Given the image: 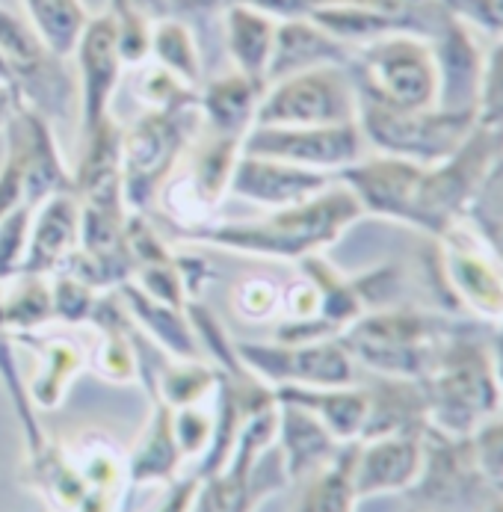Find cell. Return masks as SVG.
I'll return each instance as SVG.
<instances>
[{
	"label": "cell",
	"instance_id": "15",
	"mask_svg": "<svg viewBox=\"0 0 503 512\" xmlns=\"http://www.w3.org/2000/svg\"><path fill=\"white\" fill-rule=\"evenodd\" d=\"M430 42L438 60V107L447 113H462L477 119L483 63H486V48L480 42V33H474L465 21H459L447 9L441 30Z\"/></svg>",
	"mask_w": 503,
	"mask_h": 512
},
{
	"label": "cell",
	"instance_id": "11",
	"mask_svg": "<svg viewBox=\"0 0 503 512\" xmlns=\"http://www.w3.org/2000/svg\"><path fill=\"white\" fill-rule=\"evenodd\" d=\"M237 359L270 388L308 385V388H341L359 382V365L341 338H323L311 344H234Z\"/></svg>",
	"mask_w": 503,
	"mask_h": 512
},
{
	"label": "cell",
	"instance_id": "35",
	"mask_svg": "<svg viewBox=\"0 0 503 512\" xmlns=\"http://www.w3.org/2000/svg\"><path fill=\"white\" fill-rule=\"evenodd\" d=\"M477 125L503 131V39H495L492 48H486Z\"/></svg>",
	"mask_w": 503,
	"mask_h": 512
},
{
	"label": "cell",
	"instance_id": "12",
	"mask_svg": "<svg viewBox=\"0 0 503 512\" xmlns=\"http://www.w3.org/2000/svg\"><path fill=\"white\" fill-rule=\"evenodd\" d=\"M243 154L270 157L293 163L302 169H317L338 175L341 169L359 163L367 154L359 122L353 125H326V128H282V125H255L243 143Z\"/></svg>",
	"mask_w": 503,
	"mask_h": 512
},
{
	"label": "cell",
	"instance_id": "38",
	"mask_svg": "<svg viewBox=\"0 0 503 512\" xmlns=\"http://www.w3.org/2000/svg\"><path fill=\"white\" fill-rule=\"evenodd\" d=\"M134 282L143 288L148 296H154L157 302L163 305H172V308H184L190 302L187 296V288H184V279L178 273V264H175V255L163 264H148V267H140Z\"/></svg>",
	"mask_w": 503,
	"mask_h": 512
},
{
	"label": "cell",
	"instance_id": "13",
	"mask_svg": "<svg viewBox=\"0 0 503 512\" xmlns=\"http://www.w3.org/2000/svg\"><path fill=\"white\" fill-rule=\"evenodd\" d=\"M6 154L15 157L24 181L27 208H39L57 193H74V175L66 169L51 122L27 104H18L6 122Z\"/></svg>",
	"mask_w": 503,
	"mask_h": 512
},
{
	"label": "cell",
	"instance_id": "33",
	"mask_svg": "<svg viewBox=\"0 0 503 512\" xmlns=\"http://www.w3.org/2000/svg\"><path fill=\"white\" fill-rule=\"evenodd\" d=\"M208 403L172 409V430H175V441H178L184 462H199L214 441L216 409Z\"/></svg>",
	"mask_w": 503,
	"mask_h": 512
},
{
	"label": "cell",
	"instance_id": "6",
	"mask_svg": "<svg viewBox=\"0 0 503 512\" xmlns=\"http://www.w3.org/2000/svg\"><path fill=\"white\" fill-rule=\"evenodd\" d=\"M359 131L370 154L400 157L435 166L450 160L477 128L474 116L447 113L441 107L400 110L359 98Z\"/></svg>",
	"mask_w": 503,
	"mask_h": 512
},
{
	"label": "cell",
	"instance_id": "41",
	"mask_svg": "<svg viewBox=\"0 0 503 512\" xmlns=\"http://www.w3.org/2000/svg\"><path fill=\"white\" fill-rule=\"evenodd\" d=\"M175 264H178V273L184 279V288H187V296L190 299H199L202 291L214 282V267L205 255H175Z\"/></svg>",
	"mask_w": 503,
	"mask_h": 512
},
{
	"label": "cell",
	"instance_id": "3",
	"mask_svg": "<svg viewBox=\"0 0 503 512\" xmlns=\"http://www.w3.org/2000/svg\"><path fill=\"white\" fill-rule=\"evenodd\" d=\"M450 332V323L430 314L379 308L361 314L338 338L344 341L356 365L373 370L376 376L424 379Z\"/></svg>",
	"mask_w": 503,
	"mask_h": 512
},
{
	"label": "cell",
	"instance_id": "31",
	"mask_svg": "<svg viewBox=\"0 0 503 512\" xmlns=\"http://www.w3.org/2000/svg\"><path fill=\"white\" fill-rule=\"evenodd\" d=\"M137 95H140V101H143L148 110H163V113L199 107V92H196V86L184 83L181 77L166 72V69L157 66V63L140 72Z\"/></svg>",
	"mask_w": 503,
	"mask_h": 512
},
{
	"label": "cell",
	"instance_id": "25",
	"mask_svg": "<svg viewBox=\"0 0 503 512\" xmlns=\"http://www.w3.org/2000/svg\"><path fill=\"white\" fill-rule=\"evenodd\" d=\"M276 400L302 406L311 412L341 444L359 441L367 421V388L341 385V388H308V385H282L273 388Z\"/></svg>",
	"mask_w": 503,
	"mask_h": 512
},
{
	"label": "cell",
	"instance_id": "32",
	"mask_svg": "<svg viewBox=\"0 0 503 512\" xmlns=\"http://www.w3.org/2000/svg\"><path fill=\"white\" fill-rule=\"evenodd\" d=\"M51 282V308H54V323L60 326H77V323H89L95 302L101 291H95L89 282L77 279L72 273L54 270L48 276Z\"/></svg>",
	"mask_w": 503,
	"mask_h": 512
},
{
	"label": "cell",
	"instance_id": "40",
	"mask_svg": "<svg viewBox=\"0 0 503 512\" xmlns=\"http://www.w3.org/2000/svg\"><path fill=\"white\" fill-rule=\"evenodd\" d=\"M282 314L290 323L320 320V291L308 276H299L282 291Z\"/></svg>",
	"mask_w": 503,
	"mask_h": 512
},
{
	"label": "cell",
	"instance_id": "24",
	"mask_svg": "<svg viewBox=\"0 0 503 512\" xmlns=\"http://www.w3.org/2000/svg\"><path fill=\"white\" fill-rule=\"evenodd\" d=\"M264 89H267L264 83H258V80H252V77L240 72L216 77L199 92L202 125L211 134L231 137V140L243 143V137L255 125V113H258Z\"/></svg>",
	"mask_w": 503,
	"mask_h": 512
},
{
	"label": "cell",
	"instance_id": "46",
	"mask_svg": "<svg viewBox=\"0 0 503 512\" xmlns=\"http://www.w3.org/2000/svg\"><path fill=\"white\" fill-rule=\"evenodd\" d=\"M3 291H6V282L0 279V299H3Z\"/></svg>",
	"mask_w": 503,
	"mask_h": 512
},
{
	"label": "cell",
	"instance_id": "18",
	"mask_svg": "<svg viewBox=\"0 0 503 512\" xmlns=\"http://www.w3.org/2000/svg\"><path fill=\"white\" fill-rule=\"evenodd\" d=\"M6 338L36 356V373L24 385H27L30 403L39 409H57L66 400L74 379L89 367V347L66 329L42 326V329L6 335Z\"/></svg>",
	"mask_w": 503,
	"mask_h": 512
},
{
	"label": "cell",
	"instance_id": "26",
	"mask_svg": "<svg viewBox=\"0 0 503 512\" xmlns=\"http://www.w3.org/2000/svg\"><path fill=\"white\" fill-rule=\"evenodd\" d=\"M222 24H225V45L237 72L267 86L276 21L246 3H228L222 12Z\"/></svg>",
	"mask_w": 503,
	"mask_h": 512
},
{
	"label": "cell",
	"instance_id": "28",
	"mask_svg": "<svg viewBox=\"0 0 503 512\" xmlns=\"http://www.w3.org/2000/svg\"><path fill=\"white\" fill-rule=\"evenodd\" d=\"M30 27L36 36L57 54V57H72L89 15L80 0H24Z\"/></svg>",
	"mask_w": 503,
	"mask_h": 512
},
{
	"label": "cell",
	"instance_id": "21",
	"mask_svg": "<svg viewBox=\"0 0 503 512\" xmlns=\"http://www.w3.org/2000/svg\"><path fill=\"white\" fill-rule=\"evenodd\" d=\"M350 60H353V48L329 36L311 18L279 21L270 66H267V83L317 66H350Z\"/></svg>",
	"mask_w": 503,
	"mask_h": 512
},
{
	"label": "cell",
	"instance_id": "37",
	"mask_svg": "<svg viewBox=\"0 0 503 512\" xmlns=\"http://www.w3.org/2000/svg\"><path fill=\"white\" fill-rule=\"evenodd\" d=\"M30 220H33L30 208H15L9 217L0 220V279L3 282L21 273L27 237H30Z\"/></svg>",
	"mask_w": 503,
	"mask_h": 512
},
{
	"label": "cell",
	"instance_id": "39",
	"mask_svg": "<svg viewBox=\"0 0 503 512\" xmlns=\"http://www.w3.org/2000/svg\"><path fill=\"white\" fill-rule=\"evenodd\" d=\"M444 6L474 33L503 39V0H444Z\"/></svg>",
	"mask_w": 503,
	"mask_h": 512
},
{
	"label": "cell",
	"instance_id": "5",
	"mask_svg": "<svg viewBox=\"0 0 503 512\" xmlns=\"http://www.w3.org/2000/svg\"><path fill=\"white\" fill-rule=\"evenodd\" d=\"M202 128L199 107L175 113L145 110L140 119L122 128V178L131 211L145 214L151 205H157L163 184Z\"/></svg>",
	"mask_w": 503,
	"mask_h": 512
},
{
	"label": "cell",
	"instance_id": "7",
	"mask_svg": "<svg viewBox=\"0 0 503 512\" xmlns=\"http://www.w3.org/2000/svg\"><path fill=\"white\" fill-rule=\"evenodd\" d=\"M356 119L359 89L347 66H317L267 83L255 113V125L282 128L353 125Z\"/></svg>",
	"mask_w": 503,
	"mask_h": 512
},
{
	"label": "cell",
	"instance_id": "4",
	"mask_svg": "<svg viewBox=\"0 0 503 512\" xmlns=\"http://www.w3.org/2000/svg\"><path fill=\"white\" fill-rule=\"evenodd\" d=\"M350 74L359 98L400 107H438V60L432 42L418 33H391L353 51Z\"/></svg>",
	"mask_w": 503,
	"mask_h": 512
},
{
	"label": "cell",
	"instance_id": "2",
	"mask_svg": "<svg viewBox=\"0 0 503 512\" xmlns=\"http://www.w3.org/2000/svg\"><path fill=\"white\" fill-rule=\"evenodd\" d=\"M432 430L468 439L480 424L503 409V391L492 362V347L453 335L444 341L435 365L421 379Z\"/></svg>",
	"mask_w": 503,
	"mask_h": 512
},
{
	"label": "cell",
	"instance_id": "16",
	"mask_svg": "<svg viewBox=\"0 0 503 512\" xmlns=\"http://www.w3.org/2000/svg\"><path fill=\"white\" fill-rule=\"evenodd\" d=\"M424 468V430L388 433L356 441L353 450V495L356 501L379 495H406Z\"/></svg>",
	"mask_w": 503,
	"mask_h": 512
},
{
	"label": "cell",
	"instance_id": "9",
	"mask_svg": "<svg viewBox=\"0 0 503 512\" xmlns=\"http://www.w3.org/2000/svg\"><path fill=\"white\" fill-rule=\"evenodd\" d=\"M0 54L12 74L21 104L51 119H69L74 110V80L33 27L0 9Z\"/></svg>",
	"mask_w": 503,
	"mask_h": 512
},
{
	"label": "cell",
	"instance_id": "42",
	"mask_svg": "<svg viewBox=\"0 0 503 512\" xmlns=\"http://www.w3.org/2000/svg\"><path fill=\"white\" fill-rule=\"evenodd\" d=\"M234 3H246L264 15H270L273 21H293V18H308L317 6H323V0H234Z\"/></svg>",
	"mask_w": 503,
	"mask_h": 512
},
{
	"label": "cell",
	"instance_id": "47",
	"mask_svg": "<svg viewBox=\"0 0 503 512\" xmlns=\"http://www.w3.org/2000/svg\"><path fill=\"white\" fill-rule=\"evenodd\" d=\"M353 512H356V510H353Z\"/></svg>",
	"mask_w": 503,
	"mask_h": 512
},
{
	"label": "cell",
	"instance_id": "30",
	"mask_svg": "<svg viewBox=\"0 0 503 512\" xmlns=\"http://www.w3.org/2000/svg\"><path fill=\"white\" fill-rule=\"evenodd\" d=\"M151 54L157 66H163L166 72L181 77L190 86H199L202 80L199 48L193 30L181 18H157V24L151 27Z\"/></svg>",
	"mask_w": 503,
	"mask_h": 512
},
{
	"label": "cell",
	"instance_id": "34",
	"mask_svg": "<svg viewBox=\"0 0 503 512\" xmlns=\"http://www.w3.org/2000/svg\"><path fill=\"white\" fill-rule=\"evenodd\" d=\"M231 302H234L237 317H243L249 323H264L282 311V288L273 279L249 276V279H240L234 285Z\"/></svg>",
	"mask_w": 503,
	"mask_h": 512
},
{
	"label": "cell",
	"instance_id": "14",
	"mask_svg": "<svg viewBox=\"0 0 503 512\" xmlns=\"http://www.w3.org/2000/svg\"><path fill=\"white\" fill-rule=\"evenodd\" d=\"M77 72H80V137L95 131L104 119H110V101L119 89L122 77V57L116 48V18L113 12L89 18L77 48Z\"/></svg>",
	"mask_w": 503,
	"mask_h": 512
},
{
	"label": "cell",
	"instance_id": "23",
	"mask_svg": "<svg viewBox=\"0 0 503 512\" xmlns=\"http://www.w3.org/2000/svg\"><path fill=\"white\" fill-rule=\"evenodd\" d=\"M181 465L184 456L172 430V409L151 394V418L128 453V483L131 489L169 486L175 477H181Z\"/></svg>",
	"mask_w": 503,
	"mask_h": 512
},
{
	"label": "cell",
	"instance_id": "36",
	"mask_svg": "<svg viewBox=\"0 0 503 512\" xmlns=\"http://www.w3.org/2000/svg\"><path fill=\"white\" fill-rule=\"evenodd\" d=\"M471 453L483 471V477L492 483V489L503 492V409L492 415L486 424H480L471 436Z\"/></svg>",
	"mask_w": 503,
	"mask_h": 512
},
{
	"label": "cell",
	"instance_id": "20",
	"mask_svg": "<svg viewBox=\"0 0 503 512\" xmlns=\"http://www.w3.org/2000/svg\"><path fill=\"white\" fill-rule=\"evenodd\" d=\"M276 447H279L288 483L299 486L308 477H314L320 468H326L341 453L344 444L335 439L311 412H305L302 406L279 400Z\"/></svg>",
	"mask_w": 503,
	"mask_h": 512
},
{
	"label": "cell",
	"instance_id": "45",
	"mask_svg": "<svg viewBox=\"0 0 503 512\" xmlns=\"http://www.w3.org/2000/svg\"><path fill=\"white\" fill-rule=\"evenodd\" d=\"M18 104H21L18 92H15L12 86H3V83H0V128H6V122H9V116L15 113Z\"/></svg>",
	"mask_w": 503,
	"mask_h": 512
},
{
	"label": "cell",
	"instance_id": "43",
	"mask_svg": "<svg viewBox=\"0 0 503 512\" xmlns=\"http://www.w3.org/2000/svg\"><path fill=\"white\" fill-rule=\"evenodd\" d=\"M163 3H166V15L172 12V18H187V15H211L216 9L225 12V6L234 0H163Z\"/></svg>",
	"mask_w": 503,
	"mask_h": 512
},
{
	"label": "cell",
	"instance_id": "8",
	"mask_svg": "<svg viewBox=\"0 0 503 512\" xmlns=\"http://www.w3.org/2000/svg\"><path fill=\"white\" fill-rule=\"evenodd\" d=\"M237 157H240V140L219 137L202 128L181 154L157 202H163L166 214L181 228H196L211 222V217L219 211L222 196L228 193Z\"/></svg>",
	"mask_w": 503,
	"mask_h": 512
},
{
	"label": "cell",
	"instance_id": "22",
	"mask_svg": "<svg viewBox=\"0 0 503 512\" xmlns=\"http://www.w3.org/2000/svg\"><path fill=\"white\" fill-rule=\"evenodd\" d=\"M116 296H119L128 320L134 323V329L145 341L160 347L169 359H202V350L196 344V335H193V326H190L184 308L157 302L134 279L125 282L122 288H116Z\"/></svg>",
	"mask_w": 503,
	"mask_h": 512
},
{
	"label": "cell",
	"instance_id": "29",
	"mask_svg": "<svg viewBox=\"0 0 503 512\" xmlns=\"http://www.w3.org/2000/svg\"><path fill=\"white\" fill-rule=\"evenodd\" d=\"M18 285L3 291L0 299V332L21 335L54 323L51 282L48 276H15Z\"/></svg>",
	"mask_w": 503,
	"mask_h": 512
},
{
	"label": "cell",
	"instance_id": "17",
	"mask_svg": "<svg viewBox=\"0 0 503 512\" xmlns=\"http://www.w3.org/2000/svg\"><path fill=\"white\" fill-rule=\"evenodd\" d=\"M332 184H335V175H329V172L302 169L293 163L252 157V154L240 151L228 193H234L243 202L261 205L267 211H279V208H290V205L320 196Z\"/></svg>",
	"mask_w": 503,
	"mask_h": 512
},
{
	"label": "cell",
	"instance_id": "27",
	"mask_svg": "<svg viewBox=\"0 0 503 512\" xmlns=\"http://www.w3.org/2000/svg\"><path fill=\"white\" fill-rule=\"evenodd\" d=\"M143 379H148L151 394L160 397L169 409H184L214 400L222 370L208 365L205 359H172Z\"/></svg>",
	"mask_w": 503,
	"mask_h": 512
},
{
	"label": "cell",
	"instance_id": "10",
	"mask_svg": "<svg viewBox=\"0 0 503 512\" xmlns=\"http://www.w3.org/2000/svg\"><path fill=\"white\" fill-rule=\"evenodd\" d=\"M435 243L441 282L462 308L483 320H503V261L489 237L462 217L435 237Z\"/></svg>",
	"mask_w": 503,
	"mask_h": 512
},
{
	"label": "cell",
	"instance_id": "19",
	"mask_svg": "<svg viewBox=\"0 0 503 512\" xmlns=\"http://www.w3.org/2000/svg\"><path fill=\"white\" fill-rule=\"evenodd\" d=\"M80 237V202L74 193L45 199L30 220V237L18 276H51L54 267L77 249Z\"/></svg>",
	"mask_w": 503,
	"mask_h": 512
},
{
	"label": "cell",
	"instance_id": "1",
	"mask_svg": "<svg viewBox=\"0 0 503 512\" xmlns=\"http://www.w3.org/2000/svg\"><path fill=\"white\" fill-rule=\"evenodd\" d=\"M361 217L364 211L359 199L347 184L338 181L308 202L270 211L264 220L205 222L196 228H181V243L299 261L329 249Z\"/></svg>",
	"mask_w": 503,
	"mask_h": 512
},
{
	"label": "cell",
	"instance_id": "44",
	"mask_svg": "<svg viewBox=\"0 0 503 512\" xmlns=\"http://www.w3.org/2000/svg\"><path fill=\"white\" fill-rule=\"evenodd\" d=\"M113 6H128V9H140L148 18H160L166 15V3L163 0H113Z\"/></svg>",
	"mask_w": 503,
	"mask_h": 512
}]
</instances>
